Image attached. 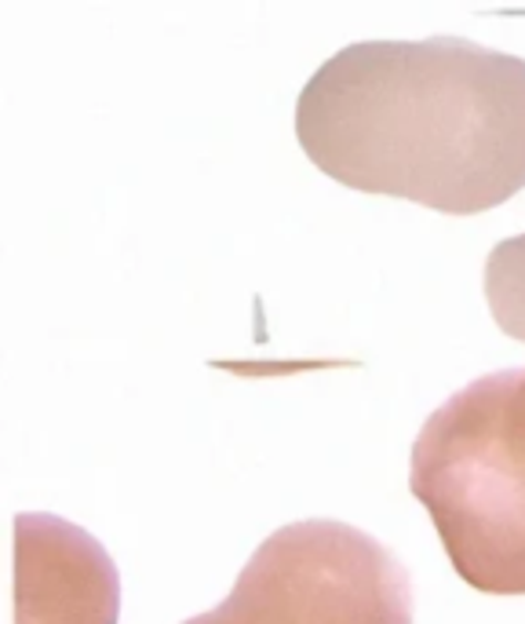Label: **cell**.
<instances>
[{"mask_svg": "<svg viewBox=\"0 0 525 624\" xmlns=\"http://www.w3.org/2000/svg\"><path fill=\"white\" fill-rule=\"evenodd\" d=\"M121 577L103 544L55 515H16L11 624H117Z\"/></svg>", "mask_w": 525, "mask_h": 624, "instance_id": "cell-4", "label": "cell"}, {"mask_svg": "<svg viewBox=\"0 0 525 624\" xmlns=\"http://www.w3.org/2000/svg\"><path fill=\"white\" fill-rule=\"evenodd\" d=\"M183 624H412V581L369 533L292 522L259 544L216 610Z\"/></svg>", "mask_w": 525, "mask_h": 624, "instance_id": "cell-3", "label": "cell"}, {"mask_svg": "<svg viewBox=\"0 0 525 624\" xmlns=\"http://www.w3.org/2000/svg\"><path fill=\"white\" fill-rule=\"evenodd\" d=\"M409 485L460 581L525 595V369L445 398L416 434Z\"/></svg>", "mask_w": 525, "mask_h": 624, "instance_id": "cell-2", "label": "cell"}, {"mask_svg": "<svg viewBox=\"0 0 525 624\" xmlns=\"http://www.w3.org/2000/svg\"><path fill=\"white\" fill-rule=\"evenodd\" d=\"M296 140L350 191L490 212L525 186V62L460 37L350 44L299 92Z\"/></svg>", "mask_w": 525, "mask_h": 624, "instance_id": "cell-1", "label": "cell"}, {"mask_svg": "<svg viewBox=\"0 0 525 624\" xmlns=\"http://www.w3.org/2000/svg\"><path fill=\"white\" fill-rule=\"evenodd\" d=\"M485 299L500 333L525 344V234L500 242L485 264Z\"/></svg>", "mask_w": 525, "mask_h": 624, "instance_id": "cell-5", "label": "cell"}]
</instances>
